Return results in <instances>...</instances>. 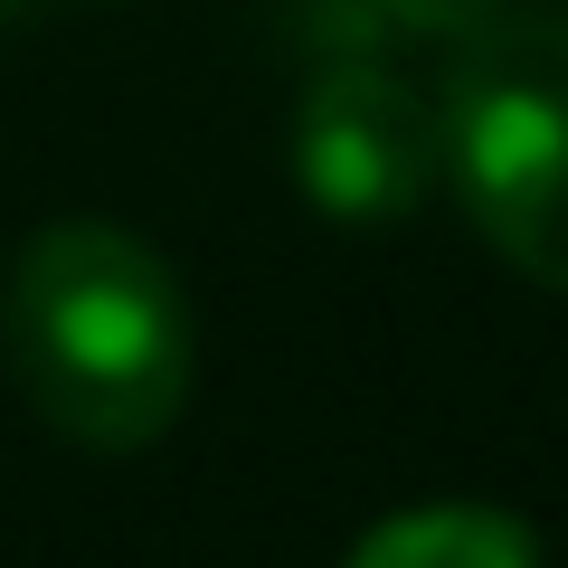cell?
I'll return each mask as SVG.
<instances>
[{"label":"cell","instance_id":"1","mask_svg":"<svg viewBox=\"0 0 568 568\" xmlns=\"http://www.w3.org/2000/svg\"><path fill=\"white\" fill-rule=\"evenodd\" d=\"M0 351L20 398L85 455H142L190 398V304L133 227L58 219L10 256Z\"/></svg>","mask_w":568,"mask_h":568},{"label":"cell","instance_id":"2","mask_svg":"<svg viewBox=\"0 0 568 568\" xmlns=\"http://www.w3.org/2000/svg\"><path fill=\"white\" fill-rule=\"evenodd\" d=\"M446 171L474 227L530 284L568 294V20H493L446 85Z\"/></svg>","mask_w":568,"mask_h":568},{"label":"cell","instance_id":"3","mask_svg":"<svg viewBox=\"0 0 568 568\" xmlns=\"http://www.w3.org/2000/svg\"><path fill=\"white\" fill-rule=\"evenodd\" d=\"M446 171V142L436 114L407 95L388 67H323L304 85V114H294V181L313 209H332L342 227H398L407 209L436 190Z\"/></svg>","mask_w":568,"mask_h":568},{"label":"cell","instance_id":"4","mask_svg":"<svg viewBox=\"0 0 568 568\" xmlns=\"http://www.w3.org/2000/svg\"><path fill=\"white\" fill-rule=\"evenodd\" d=\"M351 568H540V540H530L521 511H493V503H426L379 521Z\"/></svg>","mask_w":568,"mask_h":568},{"label":"cell","instance_id":"5","mask_svg":"<svg viewBox=\"0 0 568 568\" xmlns=\"http://www.w3.org/2000/svg\"><path fill=\"white\" fill-rule=\"evenodd\" d=\"M388 29H417V39H474L511 10V0H369Z\"/></svg>","mask_w":568,"mask_h":568}]
</instances>
